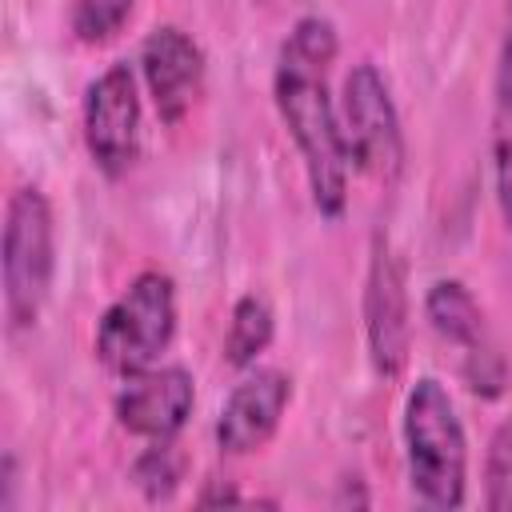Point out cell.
I'll use <instances>...</instances> for the list:
<instances>
[{"label":"cell","instance_id":"5b68a950","mask_svg":"<svg viewBox=\"0 0 512 512\" xmlns=\"http://www.w3.org/2000/svg\"><path fill=\"white\" fill-rule=\"evenodd\" d=\"M336 108H340L348 160L364 176L392 184L404 172V128H400V112L388 92V80L372 60H360L348 68Z\"/></svg>","mask_w":512,"mask_h":512},{"label":"cell","instance_id":"4fadbf2b","mask_svg":"<svg viewBox=\"0 0 512 512\" xmlns=\"http://www.w3.org/2000/svg\"><path fill=\"white\" fill-rule=\"evenodd\" d=\"M276 336V312L268 304L264 292H244L236 304H232V320H228V332H224V360L240 372H248L272 344Z\"/></svg>","mask_w":512,"mask_h":512},{"label":"cell","instance_id":"3957f363","mask_svg":"<svg viewBox=\"0 0 512 512\" xmlns=\"http://www.w3.org/2000/svg\"><path fill=\"white\" fill-rule=\"evenodd\" d=\"M176 316V280L160 268L136 272L96 320V360L120 380L152 368L176 336Z\"/></svg>","mask_w":512,"mask_h":512},{"label":"cell","instance_id":"8fae6325","mask_svg":"<svg viewBox=\"0 0 512 512\" xmlns=\"http://www.w3.org/2000/svg\"><path fill=\"white\" fill-rule=\"evenodd\" d=\"M292 404V376L280 372V368H248L240 376V384L228 392L220 416H216V448L224 456H252L260 452L284 412Z\"/></svg>","mask_w":512,"mask_h":512},{"label":"cell","instance_id":"5bb4252c","mask_svg":"<svg viewBox=\"0 0 512 512\" xmlns=\"http://www.w3.org/2000/svg\"><path fill=\"white\" fill-rule=\"evenodd\" d=\"M184 472H188V456L180 452V444L172 436V440H148V448L132 460L128 480L140 488L144 500L160 504V500L176 496V488L184 484Z\"/></svg>","mask_w":512,"mask_h":512},{"label":"cell","instance_id":"30bf717a","mask_svg":"<svg viewBox=\"0 0 512 512\" xmlns=\"http://www.w3.org/2000/svg\"><path fill=\"white\" fill-rule=\"evenodd\" d=\"M140 76L164 124H180L204 88V48L180 24H160L140 40Z\"/></svg>","mask_w":512,"mask_h":512},{"label":"cell","instance_id":"6da1fadb","mask_svg":"<svg viewBox=\"0 0 512 512\" xmlns=\"http://www.w3.org/2000/svg\"><path fill=\"white\" fill-rule=\"evenodd\" d=\"M340 40L328 16H300L284 36L272 68L276 112L304 160L312 208L324 220H340L348 208V148L340 132V108L328 92V64Z\"/></svg>","mask_w":512,"mask_h":512},{"label":"cell","instance_id":"8992f818","mask_svg":"<svg viewBox=\"0 0 512 512\" xmlns=\"http://www.w3.org/2000/svg\"><path fill=\"white\" fill-rule=\"evenodd\" d=\"M80 124H84V148L92 164L108 180H120L140 152V88L128 60L108 64L84 88Z\"/></svg>","mask_w":512,"mask_h":512},{"label":"cell","instance_id":"277c9868","mask_svg":"<svg viewBox=\"0 0 512 512\" xmlns=\"http://www.w3.org/2000/svg\"><path fill=\"white\" fill-rule=\"evenodd\" d=\"M4 316L12 332H24L40 320L52 276H56V216L48 196L36 184H20L8 196L4 212Z\"/></svg>","mask_w":512,"mask_h":512},{"label":"cell","instance_id":"7a4b0ae2","mask_svg":"<svg viewBox=\"0 0 512 512\" xmlns=\"http://www.w3.org/2000/svg\"><path fill=\"white\" fill-rule=\"evenodd\" d=\"M400 436L416 500L428 508H460L468 500V436L436 376H420L408 388Z\"/></svg>","mask_w":512,"mask_h":512},{"label":"cell","instance_id":"9c48e42d","mask_svg":"<svg viewBox=\"0 0 512 512\" xmlns=\"http://www.w3.org/2000/svg\"><path fill=\"white\" fill-rule=\"evenodd\" d=\"M196 408V384L180 364H152L124 376L112 412L116 424L140 440H172L184 432Z\"/></svg>","mask_w":512,"mask_h":512},{"label":"cell","instance_id":"7c38bea8","mask_svg":"<svg viewBox=\"0 0 512 512\" xmlns=\"http://www.w3.org/2000/svg\"><path fill=\"white\" fill-rule=\"evenodd\" d=\"M492 180L500 216L512 228V0H504V32L492 76Z\"/></svg>","mask_w":512,"mask_h":512},{"label":"cell","instance_id":"9a60e30c","mask_svg":"<svg viewBox=\"0 0 512 512\" xmlns=\"http://www.w3.org/2000/svg\"><path fill=\"white\" fill-rule=\"evenodd\" d=\"M136 12V0H76L72 4V36L88 48L108 44Z\"/></svg>","mask_w":512,"mask_h":512},{"label":"cell","instance_id":"52a82bcc","mask_svg":"<svg viewBox=\"0 0 512 512\" xmlns=\"http://www.w3.org/2000/svg\"><path fill=\"white\" fill-rule=\"evenodd\" d=\"M364 336L368 360L380 380H396L408 364L412 320H408V276L404 260L384 232L372 236L368 276H364Z\"/></svg>","mask_w":512,"mask_h":512},{"label":"cell","instance_id":"2e32d148","mask_svg":"<svg viewBox=\"0 0 512 512\" xmlns=\"http://www.w3.org/2000/svg\"><path fill=\"white\" fill-rule=\"evenodd\" d=\"M484 504L492 512H512V416L488 440V456H484Z\"/></svg>","mask_w":512,"mask_h":512},{"label":"cell","instance_id":"ba28073f","mask_svg":"<svg viewBox=\"0 0 512 512\" xmlns=\"http://www.w3.org/2000/svg\"><path fill=\"white\" fill-rule=\"evenodd\" d=\"M424 316L440 340L460 348V376H464L468 392L488 396V400L500 396L508 368H504V356L496 352V344L488 336L484 308L468 292V284L464 280H432L424 292Z\"/></svg>","mask_w":512,"mask_h":512},{"label":"cell","instance_id":"e0dca14e","mask_svg":"<svg viewBox=\"0 0 512 512\" xmlns=\"http://www.w3.org/2000/svg\"><path fill=\"white\" fill-rule=\"evenodd\" d=\"M240 500H244V496H240L236 488L216 484V480H212V488H204V492H200V504H204V508H208V504H240Z\"/></svg>","mask_w":512,"mask_h":512}]
</instances>
